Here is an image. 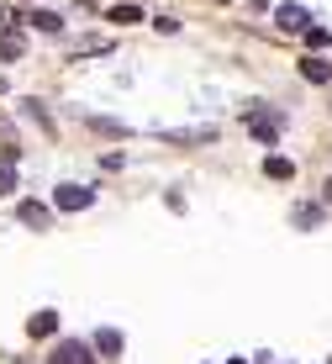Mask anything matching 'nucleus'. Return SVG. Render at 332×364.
Masks as SVG:
<instances>
[{
  "label": "nucleus",
  "instance_id": "1",
  "mask_svg": "<svg viewBox=\"0 0 332 364\" xmlns=\"http://www.w3.org/2000/svg\"><path fill=\"white\" fill-rule=\"evenodd\" d=\"M90 200H95V191H90V185H58L53 206H58V211H85Z\"/></svg>",
  "mask_w": 332,
  "mask_h": 364
},
{
  "label": "nucleus",
  "instance_id": "2",
  "mask_svg": "<svg viewBox=\"0 0 332 364\" xmlns=\"http://www.w3.org/2000/svg\"><path fill=\"white\" fill-rule=\"evenodd\" d=\"M48 364H95V348L90 343H58L48 354Z\"/></svg>",
  "mask_w": 332,
  "mask_h": 364
},
{
  "label": "nucleus",
  "instance_id": "3",
  "mask_svg": "<svg viewBox=\"0 0 332 364\" xmlns=\"http://www.w3.org/2000/svg\"><path fill=\"white\" fill-rule=\"evenodd\" d=\"M301 80H306V85H332V58L306 53V58H301Z\"/></svg>",
  "mask_w": 332,
  "mask_h": 364
},
{
  "label": "nucleus",
  "instance_id": "4",
  "mask_svg": "<svg viewBox=\"0 0 332 364\" xmlns=\"http://www.w3.org/2000/svg\"><path fill=\"white\" fill-rule=\"evenodd\" d=\"M21 53H27V37H21L16 27H6V21H0V58H6V64H16Z\"/></svg>",
  "mask_w": 332,
  "mask_h": 364
},
{
  "label": "nucleus",
  "instance_id": "5",
  "mask_svg": "<svg viewBox=\"0 0 332 364\" xmlns=\"http://www.w3.org/2000/svg\"><path fill=\"white\" fill-rule=\"evenodd\" d=\"M274 21H279L285 32H306V27H311V11H306V6H279Z\"/></svg>",
  "mask_w": 332,
  "mask_h": 364
},
{
  "label": "nucleus",
  "instance_id": "6",
  "mask_svg": "<svg viewBox=\"0 0 332 364\" xmlns=\"http://www.w3.org/2000/svg\"><path fill=\"white\" fill-rule=\"evenodd\" d=\"M16 217L27 222V228H48V222H53V206H43V200H21Z\"/></svg>",
  "mask_w": 332,
  "mask_h": 364
},
{
  "label": "nucleus",
  "instance_id": "7",
  "mask_svg": "<svg viewBox=\"0 0 332 364\" xmlns=\"http://www.w3.org/2000/svg\"><path fill=\"white\" fill-rule=\"evenodd\" d=\"M90 348H95V354H106V359H122V333L117 328H100Z\"/></svg>",
  "mask_w": 332,
  "mask_h": 364
},
{
  "label": "nucleus",
  "instance_id": "8",
  "mask_svg": "<svg viewBox=\"0 0 332 364\" xmlns=\"http://www.w3.org/2000/svg\"><path fill=\"white\" fill-rule=\"evenodd\" d=\"M264 174H269V180H296V159L269 154V159H264Z\"/></svg>",
  "mask_w": 332,
  "mask_h": 364
},
{
  "label": "nucleus",
  "instance_id": "9",
  "mask_svg": "<svg viewBox=\"0 0 332 364\" xmlns=\"http://www.w3.org/2000/svg\"><path fill=\"white\" fill-rule=\"evenodd\" d=\"M27 333H32V338H53V333H58V311H32Z\"/></svg>",
  "mask_w": 332,
  "mask_h": 364
},
{
  "label": "nucleus",
  "instance_id": "10",
  "mask_svg": "<svg viewBox=\"0 0 332 364\" xmlns=\"http://www.w3.org/2000/svg\"><path fill=\"white\" fill-rule=\"evenodd\" d=\"M248 132L259 137V143H279V122L274 117H248Z\"/></svg>",
  "mask_w": 332,
  "mask_h": 364
},
{
  "label": "nucleus",
  "instance_id": "11",
  "mask_svg": "<svg viewBox=\"0 0 332 364\" xmlns=\"http://www.w3.org/2000/svg\"><path fill=\"white\" fill-rule=\"evenodd\" d=\"M27 21H32L37 32H63V16H58V11H27Z\"/></svg>",
  "mask_w": 332,
  "mask_h": 364
},
{
  "label": "nucleus",
  "instance_id": "12",
  "mask_svg": "<svg viewBox=\"0 0 332 364\" xmlns=\"http://www.w3.org/2000/svg\"><path fill=\"white\" fill-rule=\"evenodd\" d=\"M169 143H180V148H190V143H216V132L211 127H196V132H164Z\"/></svg>",
  "mask_w": 332,
  "mask_h": 364
},
{
  "label": "nucleus",
  "instance_id": "13",
  "mask_svg": "<svg viewBox=\"0 0 332 364\" xmlns=\"http://www.w3.org/2000/svg\"><path fill=\"white\" fill-rule=\"evenodd\" d=\"M296 228H322V206H316V200L296 206Z\"/></svg>",
  "mask_w": 332,
  "mask_h": 364
},
{
  "label": "nucleus",
  "instance_id": "14",
  "mask_svg": "<svg viewBox=\"0 0 332 364\" xmlns=\"http://www.w3.org/2000/svg\"><path fill=\"white\" fill-rule=\"evenodd\" d=\"M11 191H16V159L0 154V196H11Z\"/></svg>",
  "mask_w": 332,
  "mask_h": 364
},
{
  "label": "nucleus",
  "instance_id": "15",
  "mask_svg": "<svg viewBox=\"0 0 332 364\" xmlns=\"http://www.w3.org/2000/svg\"><path fill=\"white\" fill-rule=\"evenodd\" d=\"M106 16L117 21V27H132V21H143V11H137V6H111Z\"/></svg>",
  "mask_w": 332,
  "mask_h": 364
},
{
  "label": "nucleus",
  "instance_id": "16",
  "mask_svg": "<svg viewBox=\"0 0 332 364\" xmlns=\"http://www.w3.org/2000/svg\"><path fill=\"white\" fill-rule=\"evenodd\" d=\"M21 111H27V117L37 122V127H43V132H53V117H48V111H43V100H27V106H21Z\"/></svg>",
  "mask_w": 332,
  "mask_h": 364
},
{
  "label": "nucleus",
  "instance_id": "17",
  "mask_svg": "<svg viewBox=\"0 0 332 364\" xmlns=\"http://www.w3.org/2000/svg\"><path fill=\"white\" fill-rule=\"evenodd\" d=\"M306 43L311 48H332V32L327 27H306Z\"/></svg>",
  "mask_w": 332,
  "mask_h": 364
},
{
  "label": "nucleus",
  "instance_id": "18",
  "mask_svg": "<svg viewBox=\"0 0 332 364\" xmlns=\"http://www.w3.org/2000/svg\"><path fill=\"white\" fill-rule=\"evenodd\" d=\"M106 48H111L106 37H80V53H106Z\"/></svg>",
  "mask_w": 332,
  "mask_h": 364
},
{
  "label": "nucleus",
  "instance_id": "19",
  "mask_svg": "<svg viewBox=\"0 0 332 364\" xmlns=\"http://www.w3.org/2000/svg\"><path fill=\"white\" fill-rule=\"evenodd\" d=\"M216 6H227V0H216Z\"/></svg>",
  "mask_w": 332,
  "mask_h": 364
},
{
  "label": "nucleus",
  "instance_id": "20",
  "mask_svg": "<svg viewBox=\"0 0 332 364\" xmlns=\"http://www.w3.org/2000/svg\"><path fill=\"white\" fill-rule=\"evenodd\" d=\"M327 364H332V359H327Z\"/></svg>",
  "mask_w": 332,
  "mask_h": 364
}]
</instances>
